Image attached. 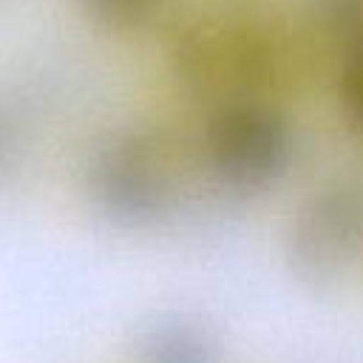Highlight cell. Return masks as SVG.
<instances>
[{
	"instance_id": "obj_3",
	"label": "cell",
	"mask_w": 363,
	"mask_h": 363,
	"mask_svg": "<svg viewBox=\"0 0 363 363\" xmlns=\"http://www.w3.org/2000/svg\"><path fill=\"white\" fill-rule=\"evenodd\" d=\"M315 14L323 31L346 51L363 45V0H315Z\"/></svg>"
},
{
	"instance_id": "obj_5",
	"label": "cell",
	"mask_w": 363,
	"mask_h": 363,
	"mask_svg": "<svg viewBox=\"0 0 363 363\" xmlns=\"http://www.w3.org/2000/svg\"><path fill=\"white\" fill-rule=\"evenodd\" d=\"M343 102L352 122L363 130V45L346 54L343 65Z\"/></svg>"
},
{
	"instance_id": "obj_6",
	"label": "cell",
	"mask_w": 363,
	"mask_h": 363,
	"mask_svg": "<svg viewBox=\"0 0 363 363\" xmlns=\"http://www.w3.org/2000/svg\"><path fill=\"white\" fill-rule=\"evenodd\" d=\"M6 156H9V130H6V122L0 119V167L6 164Z\"/></svg>"
},
{
	"instance_id": "obj_1",
	"label": "cell",
	"mask_w": 363,
	"mask_h": 363,
	"mask_svg": "<svg viewBox=\"0 0 363 363\" xmlns=\"http://www.w3.org/2000/svg\"><path fill=\"white\" fill-rule=\"evenodd\" d=\"M278 23L272 9L252 0L201 6L190 26L179 31V68L199 85L255 82L281 60L284 31Z\"/></svg>"
},
{
	"instance_id": "obj_4",
	"label": "cell",
	"mask_w": 363,
	"mask_h": 363,
	"mask_svg": "<svg viewBox=\"0 0 363 363\" xmlns=\"http://www.w3.org/2000/svg\"><path fill=\"white\" fill-rule=\"evenodd\" d=\"M77 3L91 20L119 31L145 26L164 6V0H77Z\"/></svg>"
},
{
	"instance_id": "obj_2",
	"label": "cell",
	"mask_w": 363,
	"mask_h": 363,
	"mask_svg": "<svg viewBox=\"0 0 363 363\" xmlns=\"http://www.w3.org/2000/svg\"><path fill=\"white\" fill-rule=\"evenodd\" d=\"M210 147L218 167L235 179L269 176L286 153L281 116L255 102L224 108L210 125Z\"/></svg>"
}]
</instances>
